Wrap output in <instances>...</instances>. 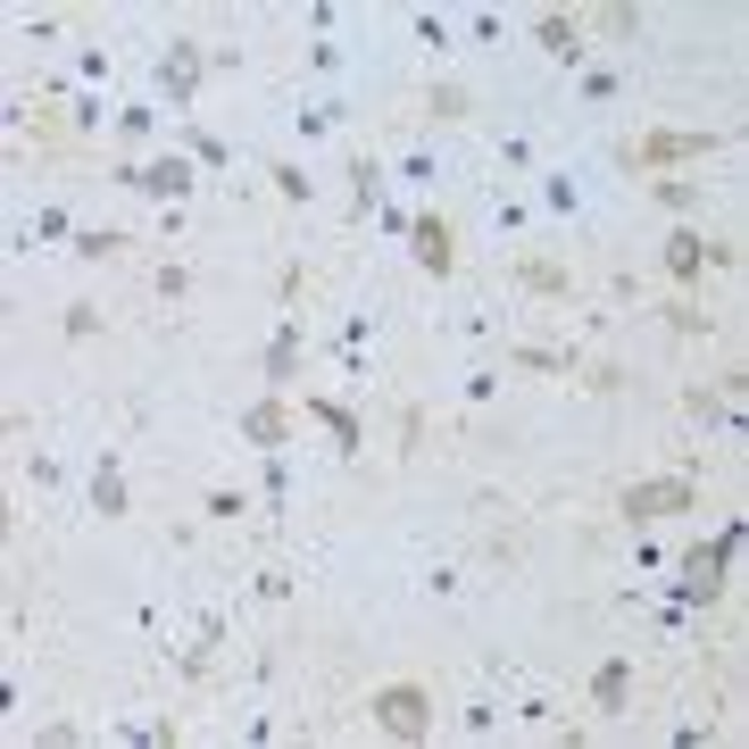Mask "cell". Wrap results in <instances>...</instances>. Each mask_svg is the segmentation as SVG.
Returning <instances> with one entry per match:
<instances>
[{
  "label": "cell",
  "instance_id": "cell-1",
  "mask_svg": "<svg viewBox=\"0 0 749 749\" xmlns=\"http://www.w3.org/2000/svg\"><path fill=\"white\" fill-rule=\"evenodd\" d=\"M625 517L633 524H650V517H683V508H699V484L692 475H658V484H625Z\"/></svg>",
  "mask_w": 749,
  "mask_h": 749
},
{
  "label": "cell",
  "instance_id": "cell-2",
  "mask_svg": "<svg viewBox=\"0 0 749 749\" xmlns=\"http://www.w3.org/2000/svg\"><path fill=\"white\" fill-rule=\"evenodd\" d=\"M374 725L392 732V741H425V725H433V699L416 692V683H392V692H374Z\"/></svg>",
  "mask_w": 749,
  "mask_h": 749
},
{
  "label": "cell",
  "instance_id": "cell-3",
  "mask_svg": "<svg viewBox=\"0 0 749 749\" xmlns=\"http://www.w3.org/2000/svg\"><path fill=\"white\" fill-rule=\"evenodd\" d=\"M708 150H716V133H641L625 159L650 175V167H674V159H708Z\"/></svg>",
  "mask_w": 749,
  "mask_h": 749
},
{
  "label": "cell",
  "instance_id": "cell-4",
  "mask_svg": "<svg viewBox=\"0 0 749 749\" xmlns=\"http://www.w3.org/2000/svg\"><path fill=\"white\" fill-rule=\"evenodd\" d=\"M117 184L159 192V200H184V192H192V167H184V159H150V167H117Z\"/></svg>",
  "mask_w": 749,
  "mask_h": 749
},
{
  "label": "cell",
  "instance_id": "cell-5",
  "mask_svg": "<svg viewBox=\"0 0 749 749\" xmlns=\"http://www.w3.org/2000/svg\"><path fill=\"white\" fill-rule=\"evenodd\" d=\"M416 267H425V275H449V267H458V234H449V217H416Z\"/></svg>",
  "mask_w": 749,
  "mask_h": 749
},
{
  "label": "cell",
  "instance_id": "cell-6",
  "mask_svg": "<svg viewBox=\"0 0 749 749\" xmlns=\"http://www.w3.org/2000/svg\"><path fill=\"white\" fill-rule=\"evenodd\" d=\"M200 67H208V58H200V42H175V51L159 58V84L175 93V109L192 100V84H200Z\"/></svg>",
  "mask_w": 749,
  "mask_h": 749
},
{
  "label": "cell",
  "instance_id": "cell-7",
  "mask_svg": "<svg viewBox=\"0 0 749 749\" xmlns=\"http://www.w3.org/2000/svg\"><path fill=\"white\" fill-rule=\"evenodd\" d=\"M625 699H633V666H625V658H608V666L591 674V708H599V716H625Z\"/></svg>",
  "mask_w": 749,
  "mask_h": 749
},
{
  "label": "cell",
  "instance_id": "cell-8",
  "mask_svg": "<svg viewBox=\"0 0 749 749\" xmlns=\"http://www.w3.org/2000/svg\"><path fill=\"white\" fill-rule=\"evenodd\" d=\"M517 283H524V292H542V300H575V275H566L558 259H517Z\"/></svg>",
  "mask_w": 749,
  "mask_h": 749
},
{
  "label": "cell",
  "instance_id": "cell-9",
  "mask_svg": "<svg viewBox=\"0 0 749 749\" xmlns=\"http://www.w3.org/2000/svg\"><path fill=\"white\" fill-rule=\"evenodd\" d=\"M283 433H292V416H283L275 400H259V409L242 416V442H259V449H283Z\"/></svg>",
  "mask_w": 749,
  "mask_h": 749
},
{
  "label": "cell",
  "instance_id": "cell-10",
  "mask_svg": "<svg viewBox=\"0 0 749 749\" xmlns=\"http://www.w3.org/2000/svg\"><path fill=\"white\" fill-rule=\"evenodd\" d=\"M533 42H542L550 58H583V18H542V25H533Z\"/></svg>",
  "mask_w": 749,
  "mask_h": 749
},
{
  "label": "cell",
  "instance_id": "cell-11",
  "mask_svg": "<svg viewBox=\"0 0 749 749\" xmlns=\"http://www.w3.org/2000/svg\"><path fill=\"white\" fill-rule=\"evenodd\" d=\"M93 508H100V517H126V475H117V458H100V475H93Z\"/></svg>",
  "mask_w": 749,
  "mask_h": 749
},
{
  "label": "cell",
  "instance_id": "cell-12",
  "mask_svg": "<svg viewBox=\"0 0 749 749\" xmlns=\"http://www.w3.org/2000/svg\"><path fill=\"white\" fill-rule=\"evenodd\" d=\"M425 109L442 117V126H458V117H467L475 100H467V84H433V93H425Z\"/></svg>",
  "mask_w": 749,
  "mask_h": 749
},
{
  "label": "cell",
  "instance_id": "cell-13",
  "mask_svg": "<svg viewBox=\"0 0 749 749\" xmlns=\"http://www.w3.org/2000/svg\"><path fill=\"white\" fill-rule=\"evenodd\" d=\"M666 267H674L683 283H692L699 267H708V250H699V234H674V242H666Z\"/></svg>",
  "mask_w": 749,
  "mask_h": 749
},
{
  "label": "cell",
  "instance_id": "cell-14",
  "mask_svg": "<svg viewBox=\"0 0 749 749\" xmlns=\"http://www.w3.org/2000/svg\"><path fill=\"white\" fill-rule=\"evenodd\" d=\"M666 325L683 341H699V334H708V308H699V300H666Z\"/></svg>",
  "mask_w": 749,
  "mask_h": 749
},
{
  "label": "cell",
  "instance_id": "cell-15",
  "mask_svg": "<svg viewBox=\"0 0 749 749\" xmlns=\"http://www.w3.org/2000/svg\"><path fill=\"white\" fill-rule=\"evenodd\" d=\"M126 250V234H109V225H93V234H75V259H117Z\"/></svg>",
  "mask_w": 749,
  "mask_h": 749
},
{
  "label": "cell",
  "instance_id": "cell-16",
  "mask_svg": "<svg viewBox=\"0 0 749 749\" xmlns=\"http://www.w3.org/2000/svg\"><path fill=\"white\" fill-rule=\"evenodd\" d=\"M583 34H641V9H599V18H583Z\"/></svg>",
  "mask_w": 749,
  "mask_h": 749
},
{
  "label": "cell",
  "instance_id": "cell-17",
  "mask_svg": "<svg viewBox=\"0 0 749 749\" xmlns=\"http://www.w3.org/2000/svg\"><path fill=\"white\" fill-rule=\"evenodd\" d=\"M100 334V300H67V341H93Z\"/></svg>",
  "mask_w": 749,
  "mask_h": 749
},
{
  "label": "cell",
  "instance_id": "cell-18",
  "mask_svg": "<svg viewBox=\"0 0 749 749\" xmlns=\"http://www.w3.org/2000/svg\"><path fill=\"white\" fill-rule=\"evenodd\" d=\"M267 374H275V383H292V374H300V334H283L275 350H267Z\"/></svg>",
  "mask_w": 749,
  "mask_h": 749
},
{
  "label": "cell",
  "instance_id": "cell-19",
  "mask_svg": "<svg viewBox=\"0 0 749 749\" xmlns=\"http://www.w3.org/2000/svg\"><path fill=\"white\" fill-rule=\"evenodd\" d=\"M575 374H583V392H591V400L625 392V367H575Z\"/></svg>",
  "mask_w": 749,
  "mask_h": 749
},
{
  "label": "cell",
  "instance_id": "cell-20",
  "mask_svg": "<svg viewBox=\"0 0 749 749\" xmlns=\"http://www.w3.org/2000/svg\"><path fill=\"white\" fill-rule=\"evenodd\" d=\"M650 200H666V208H699L708 192H699V184H650Z\"/></svg>",
  "mask_w": 749,
  "mask_h": 749
},
{
  "label": "cell",
  "instance_id": "cell-21",
  "mask_svg": "<svg viewBox=\"0 0 749 749\" xmlns=\"http://www.w3.org/2000/svg\"><path fill=\"white\" fill-rule=\"evenodd\" d=\"M416 442H425V409H400V458H409Z\"/></svg>",
  "mask_w": 749,
  "mask_h": 749
},
{
  "label": "cell",
  "instance_id": "cell-22",
  "mask_svg": "<svg viewBox=\"0 0 749 749\" xmlns=\"http://www.w3.org/2000/svg\"><path fill=\"white\" fill-rule=\"evenodd\" d=\"M267 175H275L283 200H308V175H300V167H267Z\"/></svg>",
  "mask_w": 749,
  "mask_h": 749
}]
</instances>
